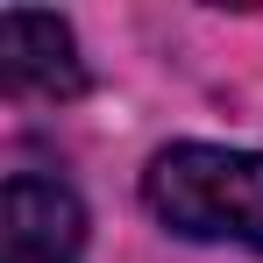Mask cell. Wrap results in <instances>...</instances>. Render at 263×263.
Here are the masks:
<instances>
[{
  "mask_svg": "<svg viewBox=\"0 0 263 263\" xmlns=\"http://www.w3.org/2000/svg\"><path fill=\"white\" fill-rule=\"evenodd\" d=\"M0 79L7 92H36V100H79L86 92V64H79V43L57 14H0Z\"/></svg>",
  "mask_w": 263,
  "mask_h": 263,
  "instance_id": "cell-3",
  "label": "cell"
},
{
  "mask_svg": "<svg viewBox=\"0 0 263 263\" xmlns=\"http://www.w3.org/2000/svg\"><path fill=\"white\" fill-rule=\"evenodd\" d=\"M86 249V206L64 178L14 171L0 199V263H79Z\"/></svg>",
  "mask_w": 263,
  "mask_h": 263,
  "instance_id": "cell-2",
  "label": "cell"
},
{
  "mask_svg": "<svg viewBox=\"0 0 263 263\" xmlns=\"http://www.w3.org/2000/svg\"><path fill=\"white\" fill-rule=\"evenodd\" d=\"M142 206L185 242H235L263 256V157L220 142H171L142 171Z\"/></svg>",
  "mask_w": 263,
  "mask_h": 263,
  "instance_id": "cell-1",
  "label": "cell"
}]
</instances>
